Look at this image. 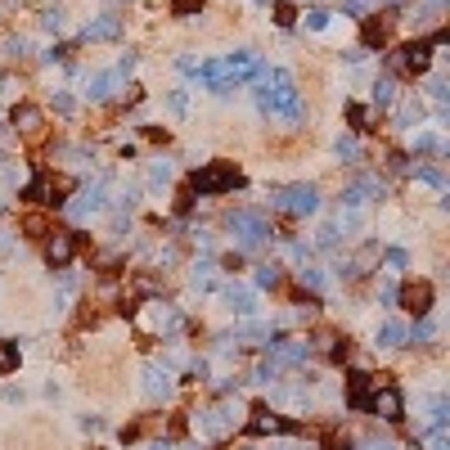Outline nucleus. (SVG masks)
I'll return each instance as SVG.
<instances>
[{"mask_svg":"<svg viewBox=\"0 0 450 450\" xmlns=\"http://www.w3.org/2000/svg\"><path fill=\"white\" fill-rule=\"evenodd\" d=\"M261 77H266V90H257V104H261L271 117L302 122V95H297V86H293V77H288L284 68H271V72H261Z\"/></svg>","mask_w":450,"mask_h":450,"instance_id":"obj_1","label":"nucleus"},{"mask_svg":"<svg viewBox=\"0 0 450 450\" xmlns=\"http://www.w3.org/2000/svg\"><path fill=\"white\" fill-rule=\"evenodd\" d=\"M257 72H261L257 54L239 50V54H225V59H212V64H203V81H208L212 90H225L230 81H248V77H257Z\"/></svg>","mask_w":450,"mask_h":450,"instance_id":"obj_2","label":"nucleus"},{"mask_svg":"<svg viewBox=\"0 0 450 450\" xmlns=\"http://www.w3.org/2000/svg\"><path fill=\"white\" fill-rule=\"evenodd\" d=\"M225 225H230V235L239 239V248H243V252L261 248V243L275 235V230H271V221H266L261 212H230V216H225Z\"/></svg>","mask_w":450,"mask_h":450,"instance_id":"obj_3","label":"nucleus"},{"mask_svg":"<svg viewBox=\"0 0 450 450\" xmlns=\"http://www.w3.org/2000/svg\"><path fill=\"white\" fill-rule=\"evenodd\" d=\"M235 185H243L235 162H208V167L194 172V194H221V189H235Z\"/></svg>","mask_w":450,"mask_h":450,"instance_id":"obj_4","label":"nucleus"},{"mask_svg":"<svg viewBox=\"0 0 450 450\" xmlns=\"http://www.w3.org/2000/svg\"><path fill=\"white\" fill-rule=\"evenodd\" d=\"M365 410H369V415H379L383 423H401V419H405V396H401L392 383L369 387V396H365Z\"/></svg>","mask_w":450,"mask_h":450,"instance_id":"obj_5","label":"nucleus"},{"mask_svg":"<svg viewBox=\"0 0 450 450\" xmlns=\"http://www.w3.org/2000/svg\"><path fill=\"white\" fill-rule=\"evenodd\" d=\"M239 415H243L239 405L221 401V405H212V410H203V415H194V428L208 432V437H230V432L239 428Z\"/></svg>","mask_w":450,"mask_h":450,"instance_id":"obj_6","label":"nucleus"},{"mask_svg":"<svg viewBox=\"0 0 450 450\" xmlns=\"http://www.w3.org/2000/svg\"><path fill=\"white\" fill-rule=\"evenodd\" d=\"M271 203H275L279 212H288V216H311V212H320V194H315V185H288V189H279Z\"/></svg>","mask_w":450,"mask_h":450,"instance_id":"obj_7","label":"nucleus"},{"mask_svg":"<svg viewBox=\"0 0 450 450\" xmlns=\"http://www.w3.org/2000/svg\"><path fill=\"white\" fill-rule=\"evenodd\" d=\"M136 324L149 329V333H172L180 320H176V311L167 307V302H144V307H136Z\"/></svg>","mask_w":450,"mask_h":450,"instance_id":"obj_8","label":"nucleus"},{"mask_svg":"<svg viewBox=\"0 0 450 450\" xmlns=\"http://www.w3.org/2000/svg\"><path fill=\"white\" fill-rule=\"evenodd\" d=\"M248 432L252 437H275V432H293V423L284 415H275L271 405H257V410H248Z\"/></svg>","mask_w":450,"mask_h":450,"instance_id":"obj_9","label":"nucleus"},{"mask_svg":"<svg viewBox=\"0 0 450 450\" xmlns=\"http://www.w3.org/2000/svg\"><path fill=\"white\" fill-rule=\"evenodd\" d=\"M396 302H401L410 315H428V311H432V284H428V279H415V284L396 288Z\"/></svg>","mask_w":450,"mask_h":450,"instance_id":"obj_10","label":"nucleus"},{"mask_svg":"<svg viewBox=\"0 0 450 450\" xmlns=\"http://www.w3.org/2000/svg\"><path fill=\"white\" fill-rule=\"evenodd\" d=\"M77 257V230H54L50 243H45V261L50 266H68Z\"/></svg>","mask_w":450,"mask_h":450,"instance_id":"obj_11","label":"nucleus"},{"mask_svg":"<svg viewBox=\"0 0 450 450\" xmlns=\"http://www.w3.org/2000/svg\"><path fill=\"white\" fill-rule=\"evenodd\" d=\"M14 126H18L23 140H41L45 136V113L36 104H18L14 108Z\"/></svg>","mask_w":450,"mask_h":450,"instance_id":"obj_12","label":"nucleus"},{"mask_svg":"<svg viewBox=\"0 0 450 450\" xmlns=\"http://www.w3.org/2000/svg\"><path fill=\"white\" fill-rule=\"evenodd\" d=\"M81 36H86V41H117V36H122V18L117 14H104V18H95Z\"/></svg>","mask_w":450,"mask_h":450,"instance_id":"obj_13","label":"nucleus"},{"mask_svg":"<svg viewBox=\"0 0 450 450\" xmlns=\"http://www.w3.org/2000/svg\"><path fill=\"white\" fill-rule=\"evenodd\" d=\"M100 208H104V185H95V189H86V194H81L77 203H68V212L77 216V221H86V216H95Z\"/></svg>","mask_w":450,"mask_h":450,"instance_id":"obj_14","label":"nucleus"},{"mask_svg":"<svg viewBox=\"0 0 450 450\" xmlns=\"http://www.w3.org/2000/svg\"><path fill=\"white\" fill-rule=\"evenodd\" d=\"M428 59H432V41H415V45H405V54H401V68H405V72H423Z\"/></svg>","mask_w":450,"mask_h":450,"instance_id":"obj_15","label":"nucleus"},{"mask_svg":"<svg viewBox=\"0 0 450 450\" xmlns=\"http://www.w3.org/2000/svg\"><path fill=\"white\" fill-rule=\"evenodd\" d=\"M374 266H379V243H365V248L351 257V266H347V279H360V275H369Z\"/></svg>","mask_w":450,"mask_h":450,"instance_id":"obj_16","label":"nucleus"},{"mask_svg":"<svg viewBox=\"0 0 450 450\" xmlns=\"http://www.w3.org/2000/svg\"><path fill=\"white\" fill-rule=\"evenodd\" d=\"M144 387H149V396L158 401V396H172L176 392V379H172V369H162V365H153V369H149V383H144Z\"/></svg>","mask_w":450,"mask_h":450,"instance_id":"obj_17","label":"nucleus"},{"mask_svg":"<svg viewBox=\"0 0 450 450\" xmlns=\"http://www.w3.org/2000/svg\"><path fill=\"white\" fill-rule=\"evenodd\" d=\"M387 36H392V18H369L365 23V45H369V50H383Z\"/></svg>","mask_w":450,"mask_h":450,"instance_id":"obj_18","label":"nucleus"},{"mask_svg":"<svg viewBox=\"0 0 450 450\" xmlns=\"http://www.w3.org/2000/svg\"><path fill=\"white\" fill-rule=\"evenodd\" d=\"M122 86V72H95V77H90V100H108V95H113Z\"/></svg>","mask_w":450,"mask_h":450,"instance_id":"obj_19","label":"nucleus"},{"mask_svg":"<svg viewBox=\"0 0 450 450\" xmlns=\"http://www.w3.org/2000/svg\"><path fill=\"white\" fill-rule=\"evenodd\" d=\"M311 347H320L324 356H333V360H343V356H347V338H338L333 329H320V333H315V343H311Z\"/></svg>","mask_w":450,"mask_h":450,"instance_id":"obj_20","label":"nucleus"},{"mask_svg":"<svg viewBox=\"0 0 450 450\" xmlns=\"http://www.w3.org/2000/svg\"><path fill=\"white\" fill-rule=\"evenodd\" d=\"M379 347H405V329H401L396 320H387L379 329Z\"/></svg>","mask_w":450,"mask_h":450,"instance_id":"obj_21","label":"nucleus"},{"mask_svg":"<svg viewBox=\"0 0 450 450\" xmlns=\"http://www.w3.org/2000/svg\"><path fill=\"white\" fill-rule=\"evenodd\" d=\"M23 235H32V239H41V235H50V221H45L41 212H32V216H23Z\"/></svg>","mask_w":450,"mask_h":450,"instance_id":"obj_22","label":"nucleus"},{"mask_svg":"<svg viewBox=\"0 0 450 450\" xmlns=\"http://www.w3.org/2000/svg\"><path fill=\"white\" fill-rule=\"evenodd\" d=\"M230 307H235L239 315H252V311H257V307H252V293H248V288H230Z\"/></svg>","mask_w":450,"mask_h":450,"instance_id":"obj_23","label":"nucleus"},{"mask_svg":"<svg viewBox=\"0 0 450 450\" xmlns=\"http://www.w3.org/2000/svg\"><path fill=\"white\" fill-rule=\"evenodd\" d=\"M347 122H351V126H356V131H369L374 113H369V108H365V104H351V108H347Z\"/></svg>","mask_w":450,"mask_h":450,"instance_id":"obj_24","label":"nucleus"},{"mask_svg":"<svg viewBox=\"0 0 450 450\" xmlns=\"http://www.w3.org/2000/svg\"><path fill=\"white\" fill-rule=\"evenodd\" d=\"M275 23H279V28H293V23H297V9L288 5V0H275Z\"/></svg>","mask_w":450,"mask_h":450,"instance_id":"obj_25","label":"nucleus"},{"mask_svg":"<svg viewBox=\"0 0 450 450\" xmlns=\"http://www.w3.org/2000/svg\"><path fill=\"white\" fill-rule=\"evenodd\" d=\"M392 100H396V86H392V81H379V86H374V104L387 108Z\"/></svg>","mask_w":450,"mask_h":450,"instance_id":"obj_26","label":"nucleus"},{"mask_svg":"<svg viewBox=\"0 0 450 450\" xmlns=\"http://www.w3.org/2000/svg\"><path fill=\"white\" fill-rule=\"evenodd\" d=\"M14 365H18V351L9 347V343H0V379H5V374L14 369Z\"/></svg>","mask_w":450,"mask_h":450,"instance_id":"obj_27","label":"nucleus"},{"mask_svg":"<svg viewBox=\"0 0 450 450\" xmlns=\"http://www.w3.org/2000/svg\"><path fill=\"white\" fill-rule=\"evenodd\" d=\"M279 279H284V275H279V266H261V271H257V284L261 288H279Z\"/></svg>","mask_w":450,"mask_h":450,"instance_id":"obj_28","label":"nucleus"},{"mask_svg":"<svg viewBox=\"0 0 450 450\" xmlns=\"http://www.w3.org/2000/svg\"><path fill=\"white\" fill-rule=\"evenodd\" d=\"M437 329H432V320H428V315H419V324H415V333H405V338H415V343H428V338H432Z\"/></svg>","mask_w":450,"mask_h":450,"instance_id":"obj_29","label":"nucleus"},{"mask_svg":"<svg viewBox=\"0 0 450 450\" xmlns=\"http://www.w3.org/2000/svg\"><path fill=\"white\" fill-rule=\"evenodd\" d=\"M199 9H203V0H176V5H172V14L189 18V14H199Z\"/></svg>","mask_w":450,"mask_h":450,"instance_id":"obj_30","label":"nucleus"},{"mask_svg":"<svg viewBox=\"0 0 450 450\" xmlns=\"http://www.w3.org/2000/svg\"><path fill=\"white\" fill-rule=\"evenodd\" d=\"M324 450H351V437L347 432H329L324 437Z\"/></svg>","mask_w":450,"mask_h":450,"instance_id":"obj_31","label":"nucleus"},{"mask_svg":"<svg viewBox=\"0 0 450 450\" xmlns=\"http://www.w3.org/2000/svg\"><path fill=\"white\" fill-rule=\"evenodd\" d=\"M338 158H347V162H356V158H360L356 140H338Z\"/></svg>","mask_w":450,"mask_h":450,"instance_id":"obj_32","label":"nucleus"},{"mask_svg":"<svg viewBox=\"0 0 450 450\" xmlns=\"http://www.w3.org/2000/svg\"><path fill=\"white\" fill-rule=\"evenodd\" d=\"M419 180H428V185L446 189V180H442V172H437V167H419Z\"/></svg>","mask_w":450,"mask_h":450,"instance_id":"obj_33","label":"nucleus"},{"mask_svg":"<svg viewBox=\"0 0 450 450\" xmlns=\"http://www.w3.org/2000/svg\"><path fill=\"white\" fill-rule=\"evenodd\" d=\"M307 28H315V32L329 28V14H324V9H311V14H307Z\"/></svg>","mask_w":450,"mask_h":450,"instance_id":"obj_34","label":"nucleus"},{"mask_svg":"<svg viewBox=\"0 0 450 450\" xmlns=\"http://www.w3.org/2000/svg\"><path fill=\"white\" fill-rule=\"evenodd\" d=\"M383 261L392 266V271H401V266H405V252H401V248H387V252H383Z\"/></svg>","mask_w":450,"mask_h":450,"instance_id":"obj_35","label":"nucleus"},{"mask_svg":"<svg viewBox=\"0 0 450 450\" xmlns=\"http://www.w3.org/2000/svg\"><path fill=\"white\" fill-rule=\"evenodd\" d=\"M302 284H307V288H324V275L320 271H302Z\"/></svg>","mask_w":450,"mask_h":450,"instance_id":"obj_36","label":"nucleus"},{"mask_svg":"<svg viewBox=\"0 0 450 450\" xmlns=\"http://www.w3.org/2000/svg\"><path fill=\"white\" fill-rule=\"evenodd\" d=\"M167 180H172V167L158 162V167H153V185H167Z\"/></svg>","mask_w":450,"mask_h":450,"instance_id":"obj_37","label":"nucleus"},{"mask_svg":"<svg viewBox=\"0 0 450 450\" xmlns=\"http://www.w3.org/2000/svg\"><path fill=\"white\" fill-rule=\"evenodd\" d=\"M405 167H410V162H405L401 153H387V172H405Z\"/></svg>","mask_w":450,"mask_h":450,"instance_id":"obj_38","label":"nucleus"},{"mask_svg":"<svg viewBox=\"0 0 450 450\" xmlns=\"http://www.w3.org/2000/svg\"><path fill=\"white\" fill-rule=\"evenodd\" d=\"M45 28L59 32V28H64V14H59V9H54V14H45Z\"/></svg>","mask_w":450,"mask_h":450,"instance_id":"obj_39","label":"nucleus"},{"mask_svg":"<svg viewBox=\"0 0 450 450\" xmlns=\"http://www.w3.org/2000/svg\"><path fill=\"white\" fill-rule=\"evenodd\" d=\"M221 266H225V271H239L243 257H239V252H225V261H221Z\"/></svg>","mask_w":450,"mask_h":450,"instance_id":"obj_40","label":"nucleus"},{"mask_svg":"<svg viewBox=\"0 0 450 450\" xmlns=\"http://www.w3.org/2000/svg\"><path fill=\"white\" fill-rule=\"evenodd\" d=\"M343 5L351 9V14H360V9H369V5H374V0H343Z\"/></svg>","mask_w":450,"mask_h":450,"instance_id":"obj_41","label":"nucleus"},{"mask_svg":"<svg viewBox=\"0 0 450 450\" xmlns=\"http://www.w3.org/2000/svg\"><path fill=\"white\" fill-rule=\"evenodd\" d=\"M374 450H396V446H374Z\"/></svg>","mask_w":450,"mask_h":450,"instance_id":"obj_42","label":"nucleus"},{"mask_svg":"<svg viewBox=\"0 0 450 450\" xmlns=\"http://www.w3.org/2000/svg\"><path fill=\"white\" fill-rule=\"evenodd\" d=\"M153 450H172V446H153Z\"/></svg>","mask_w":450,"mask_h":450,"instance_id":"obj_43","label":"nucleus"}]
</instances>
